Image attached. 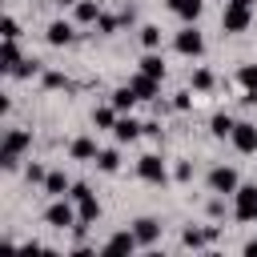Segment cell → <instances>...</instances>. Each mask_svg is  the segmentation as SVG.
Here are the masks:
<instances>
[{
  "label": "cell",
  "instance_id": "cell-1",
  "mask_svg": "<svg viewBox=\"0 0 257 257\" xmlns=\"http://www.w3.org/2000/svg\"><path fill=\"white\" fill-rule=\"evenodd\" d=\"M32 145V133L28 128H12L8 137H4V149H0V165L4 169H16V161H20V153Z\"/></svg>",
  "mask_w": 257,
  "mask_h": 257
},
{
  "label": "cell",
  "instance_id": "cell-2",
  "mask_svg": "<svg viewBox=\"0 0 257 257\" xmlns=\"http://www.w3.org/2000/svg\"><path fill=\"white\" fill-rule=\"evenodd\" d=\"M233 197H237L233 213H237L241 221H253V217H257V185H241V189H237Z\"/></svg>",
  "mask_w": 257,
  "mask_h": 257
},
{
  "label": "cell",
  "instance_id": "cell-3",
  "mask_svg": "<svg viewBox=\"0 0 257 257\" xmlns=\"http://www.w3.org/2000/svg\"><path fill=\"white\" fill-rule=\"evenodd\" d=\"M221 24H225V32H241V28L249 24V4H241V0H229V4H225V16H221Z\"/></svg>",
  "mask_w": 257,
  "mask_h": 257
},
{
  "label": "cell",
  "instance_id": "cell-4",
  "mask_svg": "<svg viewBox=\"0 0 257 257\" xmlns=\"http://www.w3.org/2000/svg\"><path fill=\"white\" fill-rule=\"evenodd\" d=\"M128 84H133L137 100H157V92H161V80H157V76H149V72H137Z\"/></svg>",
  "mask_w": 257,
  "mask_h": 257
},
{
  "label": "cell",
  "instance_id": "cell-5",
  "mask_svg": "<svg viewBox=\"0 0 257 257\" xmlns=\"http://www.w3.org/2000/svg\"><path fill=\"white\" fill-rule=\"evenodd\" d=\"M44 217H48V225H56V229H68V225H76V221H80V217L72 213V205H68V201L48 205V213H44Z\"/></svg>",
  "mask_w": 257,
  "mask_h": 257
},
{
  "label": "cell",
  "instance_id": "cell-6",
  "mask_svg": "<svg viewBox=\"0 0 257 257\" xmlns=\"http://www.w3.org/2000/svg\"><path fill=\"white\" fill-rule=\"evenodd\" d=\"M173 44H177V52H185V56H197V52L205 48V40H201V32H197V28H181Z\"/></svg>",
  "mask_w": 257,
  "mask_h": 257
},
{
  "label": "cell",
  "instance_id": "cell-7",
  "mask_svg": "<svg viewBox=\"0 0 257 257\" xmlns=\"http://www.w3.org/2000/svg\"><path fill=\"white\" fill-rule=\"evenodd\" d=\"M209 189L213 193H237V173L233 169H213L209 173Z\"/></svg>",
  "mask_w": 257,
  "mask_h": 257
},
{
  "label": "cell",
  "instance_id": "cell-8",
  "mask_svg": "<svg viewBox=\"0 0 257 257\" xmlns=\"http://www.w3.org/2000/svg\"><path fill=\"white\" fill-rule=\"evenodd\" d=\"M76 217H80V225H92V221L100 217V205H96V197H92V193L76 197Z\"/></svg>",
  "mask_w": 257,
  "mask_h": 257
},
{
  "label": "cell",
  "instance_id": "cell-9",
  "mask_svg": "<svg viewBox=\"0 0 257 257\" xmlns=\"http://www.w3.org/2000/svg\"><path fill=\"white\" fill-rule=\"evenodd\" d=\"M141 241H137V233H112L108 241H104V253H133Z\"/></svg>",
  "mask_w": 257,
  "mask_h": 257
},
{
  "label": "cell",
  "instance_id": "cell-10",
  "mask_svg": "<svg viewBox=\"0 0 257 257\" xmlns=\"http://www.w3.org/2000/svg\"><path fill=\"white\" fill-rule=\"evenodd\" d=\"M233 145H237L241 153H253V149H257V124H237V128H233Z\"/></svg>",
  "mask_w": 257,
  "mask_h": 257
},
{
  "label": "cell",
  "instance_id": "cell-11",
  "mask_svg": "<svg viewBox=\"0 0 257 257\" xmlns=\"http://www.w3.org/2000/svg\"><path fill=\"white\" fill-rule=\"evenodd\" d=\"M137 173L145 177V181H165V165H161V157H141V165H137Z\"/></svg>",
  "mask_w": 257,
  "mask_h": 257
},
{
  "label": "cell",
  "instance_id": "cell-12",
  "mask_svg": "<svg viewBox=\"0 0 257 257\" xmlns=\"http://www.w3.org/2000/svg\"><path fill=\"white\" fill-rule=\"evenodd\" d=\"M133 233H137V241H141V245H153V241L161 237V225H157L153 217H141V221L133 225Z\"/></svg>",
  "mask_w": 257,
  "mask_h": 257
},
{
  "label": "cell",
  "instance_id": "cell-13",
  "mask_svg": "<svg viewBox=\"0 0 257 257\" xmlns=\"http://www.w3.org/2000/svg\"><path fill=\"white\" fill-rule=\"evenodd\" d=\"M112 133H116V141H137V137L145 133V124H137L133 116H120V120L112 124Z\"/></svg>",
  "mask_w": 257,
  "mask_h": 257
},
{
  "label": "cell",
  "instance_id": "cell-14",
  "mask_svg": "<svg viewBox=\"0 0 257 257\" xmlns=\"http://www.w3.org/2000/svg\"><path fill=\"white\" fill-rule=\"evenodd\" d=\"M16 64H20L16 40H4V48H0V68H4V72H16Z\"/></svg>",
  "mask_w": 257,
  "mask_h": 257
},
{
  "label": "cell",
  "instance_id": "cell-15",
  "mask_svg": "<svg viewBox=\"0 0 257 257\" xmlns=\"http://www.w3.org/2000/svg\"><path fill=\"white\" fill-rule=\"evenodd\" d=\"M169 8H173L181 20H197V16H201V0H169Z\"/></svg>",
  "mask_w": 257,
  "mask_h": 257
},
{
  "label": "cell",
  "instance_id": "cell-16",
  "mask_svg": "<svg viewBox=\"0 0 257 257\" xmlns=\"http://www.w3.org/2000/svg\"><path fill=\"white\" fill-rule=\"evenodd\" d=\"M44 189H48L52 197H64L72 185H68V177H64V173H48V177H44Z\"/></svg>",
  "mask_w": 257,
  "mask_h": 257
},
{
  "label": "cell",
  "instance_id": "cell-17",
  "mask_svg": "<svg viewBox=\"0 0 257 257\" xmlns=\"http://www.w3.org/2000/svg\"><path fill=\"white\" fill-rule=\"evenodd\" d=\"M189 249H201V245H209L213 241V229H185V237H181Z\"/></svg>",
  "mask_w": 257,
  "mask_h": 257
},
{
  "label": "cell",
  "instance_id": "cell-18",
  "mask_svg": "<svg viewBox=\"0 0 257 257\" xmlns=\"http://www.w3.org/2000/svg\"><path fill=\"white\" fill-rule=\"evenodd\" d=\"M68 40H72V28H68L64 20L48 24V44H68Z\"/></svg>",
  "mask_w": 257,
  "mask_h": 257
},
{
  "label": "cell",
  "instance_id": "cell-19",
  "mask_svg": "<svg viewBox=\"0 0 257 257\" xmlns=\"http://www.w3.org/2000/svg\"><path fill=\"white\" fill-rule=\"evenodd\" d=\"M72 157H76V161H92V157H96V145H92L88 137H80V141H72Z\"/></svg>",
  "mask_w": 257,
  "mask_h": 257
},
{
  "label": "cell",
  "instance_id": "cell-20",
  "mask_svg": "<svg viewBox=\"0 0 257 257\" xmlns=\"http://www.w3.org/2000/svg\"><path fill=\"white\" fill-rule=\"evenodd\" d=\"M76 20H84V24H92V20H100V8H96L92 0H80V4H76Z\"/></svg>",
  "mask_w": 257,
  "mask_h": 257
},
{
  "label": "cell",
  "instance_id": "cell-21",
  "mask_svg": "<svg viewBox=\"0 0 257 257\" xmlns=\"http://www.w3.org/2000/svg\"><path fill=\"white\" fill-rule=\"evenodd\" d=\"M112 104H116V108H133V104H137V92H133V84L116 88V92H112Z\"/></svg>",
  "mask_w": 257,
  "mask_h": 257
},
{
  "label": "cell",
  "instance_id": "cell-22",
  "mask_svg": "<svg viewBox=\"0 0 257 257\" xmlns=\"http://www.w3.org/2000/svg\"><path fill=\"white\" fill-rule=\"evenodd\" d=\"M233 128H237V124H233V116H225V112H217V116H213V137H233Z\"/></svg>",
  "mask_w": 257,
  "mask_h": 257
},
{
  "label": "cell",
  "instance_id": "cell-23",
  "mask_svg": "<svg viewBox=\"0 0 257 257\" xmlns=\"http://www.w3.org/2000/svg\"><path fill=\"white\" fill-rule=\"evenodd\" d=\"M237 80H241L245 92H257V64H245V68L237 72Z\"/></svg>",
  "mask_w": 257,
  "mask_h": 257
},
{
  "label": "cell",
  "instance_id": "cell-24",
  "mask_svg": "<svg viewBox=\"0 0 257 257\" xmlns=\"http://www.w3.org/2000/svg\"><path fill=\"white\" fill-rule=\"evenodd\" d=\"M141 72H149V76H157V80H161V76H165V64H161V56H153V52H149V56L141 60Z\"/></svg>",
  "mask_w": 257,
  "mask_h": 257
},
{
  "label": "cell",
  "instance_id": "cell-25",
  "mask_svg": "<svg viewBox=\"0 0 257 257\" xmlns=\"http://www.w3.org/2000/svg\"><path fill=\"white\" fill-rule=\"evenodd\" d=\"M96 165H100L104 173H116V165H120V157H116L112 149H104V153H96Z\"/></svg>",
  "mask_w": 257,
  "mask_h": 257
},
{
  "label": "cell",
  "instance_id": "cell-26",
  "mask_svg": "<svg viewBox=\"0 0 257 257\" xmlns=\"http://www.w3.org/2000/svg\"><path fill=\"white\" fill-rule=\"evenodd\" d=\"M141 44H145V48H157V44H161V28L145 24V28H141Z\"/></svg>",
  "mask_w": 257,
  "mask_h": 257
},
{
  "label": "cell",
  "instance_id": "cell-27",
  "mask_svg": "<svg viewBox=\"0 0 257 257\" xmlns=\"http://www.w3.org/2000/svg\"><path fill=\"white\" fill-rule=\"evenodd\" d=\"M92 124H96V128H112V124H116L112 108H96V112H92Z\"/></svg>",
  "mask_w": 257,
  "mask_h": 257
},
{
  "label": "cell",
  "instance_id": "cell-28",
  "mask_svg": "<svg viewBox=\"0 0 257 257\" xmlns=\"http://www.w3.org/2000/svg\"><path fill=\"white\" fill-rule=\"evenodd\" d=\"M209 84H213V72L209 68H197L193 72V88H209Z\"/></svg>",
  "mask_w": 257,
  "mask_h": 257
},
{
  "label": "cell",
  "instance_id": "cell-29",
  "mask_svg": "<svg viewBox=\"0 0 257 257\" xmlns=\"http://www.w3.org/2000/svg\"><path fill=\"white\" fill-rule=\"evenodd\" d=\"M16 36H20V24L12 16H4V40H16Z\"/></svg>",
  "mask_w": 257,
  "mask_h": 257
},
{
  "label": "cell",
  "instance_id": "cell-30",
  "mask_svg": "<svg viewBox=\"0 0 257 257\" xmlns=\"http://www.w3.org/2000/svg\"><path fill=\"white\" fill-rule=\"evenodd\" d=\"M44 84H48V88H72V84H68L60 72H48V76H44Z\"/></svg>",
  "mask_w": 257,
  "mask_h": 257
},
{
  "label": "cell",
  "instance_id": "cell-31",
  "mask_svg": "<svg viewBox=\"0 0 257 257\" xmlns=\"http://www.w3.org/2000/svg\"><path fill=\"white\" fill-rule=\"evenodd\" d=\"M32 72H36V60H20V64H16V72H12V76H32Z\"/></svg>",
  "mask_w": 257,
  "mask_h": 257
},
{
  "label": "cell",
  "instance_id": "cell-32",
  "mask_svg": "<svg viewBox=\"0 0 257 257\" xmlns=\"http://www.w3.org/2000/svg\"><path fill=\"white\" fill-rule=\"evenodd\" d=\"M96 24H100V32H116V24H120V20H112V16H100Z\"/></svg>",
  "mask_w": 257,
  "mask_h": 257
},
{
  "label": "cell",
  "instance_id": "cell-33",
  "mask_svg": "<svg viewBox=\"0 0 257 257\" xmlns=\"http://www.w3.org/2000/svg\"><path fill=\"white\" fill-rule=\"evenodd\" d=\"M44 177H48V173H44L40 165H28V181H44Z\"/></svg>",
  "mask_w": 257,
  "mask_h": 257
},
{
  "label": "cell",
  "instance_id": "cell-34",
  "mask_svg": "<svg viewBox=\"0 0 257 257\" xmlns=\"http://www.w3.org/2000/svg\"><path fill=\"white\" fill-rule=\"evenodd\" d=\"M173 108H189V92H177L173 96Z\"/></svg>",
  "mask_w": 257,
  "mask_h": 257
},
{
  "label": "cell",
  "instance_id": "cell-35",
  "mask_svg": "<svg viewBox=\"0 0 257 257\" xmlns=\"http://www.w3.org/2000/svg\"><path fill=\"white\" fill-rule=\"evenodd\" d=\"M189 177H193V169H189V165L181 161V165H177V181H189Z\"/></svg>",
  "mask_w": 257,
  "mask_h": 257
},
{
  "label": "cell",
  "instance_id": "cell-36",
  "mask_svg": "<svg viewBox=\"0 0 257 257\" xmlns=\"http://www.w3.org/2000/svg\"><path fill=\"white\" fill-rule=\"evenodd\" d=\"M245 253H249V257H257V241H249V245H245Z\"/></svg>",
  "mask_w": 257,
  "mask_h": 257
},
{
  "label": "cell",
  "instance_id": "cell-37",
  "mask_svg": "<svg viewBox=\"0 0 257 257\" xmlns=\"http://www.w3.org/2000/svg\"><path fill=\"white\" fill-rule=\"evenodd\" d=\"M241 4H249V8H253V4H257V0H241Z\"/></svg>",
  "mask_w": 257,
  "mask_h": 257
},
{
  "label": "cell",
  "instance_id": "cell-38",
  "mask_svg": "<svg viewBox=\"0 0 257 257\" xmlns=\"http://www.w3.org/2000/svg\"><path fill=\"white\" fill-rule=\"evenodd\" d=\"M56 4H72V0H56Z\"/></svg>",
  "mask_w": 257,
  "mask_h": 257
}]
</instances>
